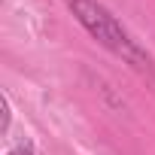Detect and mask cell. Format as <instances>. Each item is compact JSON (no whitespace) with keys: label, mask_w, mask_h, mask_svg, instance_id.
I'll use <instances>...</instances> for the list:
<instances>
[{"label":"cell","mask_w":155,"mask_h":155,"mask_svg":"<svg viewBox=\"0 0 155 155\" xmlns=\"http://www.w3.org/2000/svg\"><path fill=\"white\" fill-rule=\"evenodd\" d=\"M6 155H34V152H31V146H15V149H9Z\"/></svg>","instance_id":"cell-2"},{"label":"cell","mask_w":155,"mask_h":155,"mask_svg":"<svg viewBox=\"0 0 155 155\" xmlns=\"http://www.w3.org/2000/svg\"><path fill=\"white\" fill-rule=\"evenodd\" d=\"M67 6L73 12V18L79 21L104 49H110L116 58H122L128 67H134L143 76H155V64L152 55L128 34V28L97 0H67Z\"/></svg>","instance_id":"cell-1"}]
</instances>
